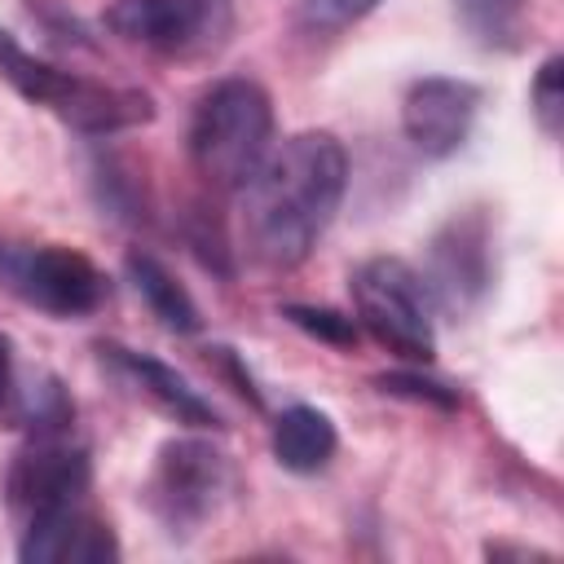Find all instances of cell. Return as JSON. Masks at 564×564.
Wrapping results in <instances>:
<instances>
[{"instance_id": "obj_1", "label": "cell", "mask_w": 564, "mask_h": 564, "mask_svg": "<svg viewBox=\"0 0 564 564\" xmlns=\"http://www.w3.org/2000/svg\"><path fill=\"white\" fill-rule=\"evenodd\" d=\"M242 194V238L264 269H295L313 256L348 194V154L335 132L308 128L264 154Z\"/></svg>"}, {"instance_id": "obj_2", "label": "cell", "mask_w": 564, "mask_h": 564, "mask_svg": "<svg viewBox=\"0 0 564 564\" xmlns=\"http://www.w3.org/2000/svg\"><path fill=\"white\" fill-rule=\"evenodd\" d=\"M273 97L264 84L247 75L216 79L189 119V163L203 185L234 194L251 181V172L273 150Z\"/></svg>"}, {"instance_id": "obj_3", "label": "cell", "mask_w": 564, "mask_h": 564, "mask_svg": "<svg viewBox=\"0 0 564 564\" xmlns=\"http://www.w3.org/2000/svg\"><path fill=\"white\" fill-rule=\"evenodd\" d=\"M0 79L18 97H26L31 106L48 110L53 119H62L66 128L84 137H115V132H132L154 119V97L145 88L62 70L35 57L31 48H22L9 31H0Z\"/></svg>"}, {"instance_id": "obj_4", "label": "cell", "mask_w": 564, "mask_h": 564, "mask_svg": "<svg viewBox=\"0 0 564 564\" xmlns=\"http://www.w3.org/2000/svg\"><path fill=\"white\" fill-rule=\"evenodd\" d=\"M229 454L207 436H167L141 480V502L163 538H194L229 498Z\"/></svg>"}, {"instance_id": "obj_5", "label": "cell", "mask_w": 564, "mask_h": 564, "mask_svg": "<svg viewBox=\"0 0 564 564\" xmlns=\"http://www.w3.org/2000/svg\"><path fill=\"white\" fill-rule=\"evenodd\" d=\"M352 317L357 326L410 366H427L436 357V304L423 278L397 256H370L348 273Z\"/></svg>"}, {"instance_id": "obj_6", "label": "cell", "mask_w": 564, "mask_h": 564, "mask_svg": "<svg viewBox=\"0 0 564 564\" xmlns=\"http://www.w3.org/2000/svg\"><path fill=\"white\" fill-rule=\"evenodd\" d=\"M0 291L57 317H88L110 300V278L75 247L0 234Z\"/></svg>"}, {"instance_id": "obj_7", "label": "cell", "mask_w": 564, "mask_h": 564, "mask_svg": "<svg viewBox=\"0 0 564 564\" xmlns=\"http://www.w3.org/2000/svg\"><path fill=\"white\" fill-rule=\"evenodd\" d=\"M88 494H93V454L75 436V423L26 427V441L18 445L4 476V498L13 520L26 524L70 502H88Z\"/></svg>"}, {"instance_id": "obj_8", "label": "cell", "mask_w": 564, "mask_h": 564, "mask_svg": "<svg viewBox=\"0 0 564 564\" xmlns=\"http://www.w3.org/2000/svg\"><path fill=\"white\" fill-rule=\"evenodd\" d=\"M101 22L128 44L167 57H207L234 31V0H115Z\"/></svg>"}, {"instance_id": "obj_9", "label": "cell", "mask_w": 564, "mask_h": 564, "mask_svg": "<svg viewBox=\"0 0 564 564\" xmlns=\"http://www.w3.org/2000/svg\"><path fill=\"white\" fill-rule=\"evenodd\" d=\"M432 304L463 317L485 304L494 286V229L485 207L454 212L427 242V269L419 273Z\"/></svg>"}, {"instance_id": "obj_10", "label": "cell", "mask_w": 564, "mask_h": 564, "mask_svg": "<svg viewBox=\"0 0 564 564\" xmlns=\"http://www.w3.org/2000/svg\"><path fill=\"white\" fill-rule=\"evenodd\" d=\"M480 84L458 79V75H423L414 84H405L401 93V132L410 141L414 154H423L427 163H445L454 159L480 115Z\"/></svg>"}, {"instance_id": "obj_11", "label": "cell", "mask_w": 564, "mask_h": 564, "mask_svg": "<svg viewBox=\"0 0 564 564\" xmlns=\"http://www.w3.org/2000/svg\"><path fill=\"white\" fill-rule=\"evenodd\" d=\"M123 555L115 529L93 511V502H70L62 511L35 516L18 533L22 564H115Z\"/></svg>"}, {"instance_id": "obj_12", "label": "cell", "mask_w": 564, "mask_h": 564, "mask_svg": "<svg viewBox=\"0 0 564 564\" xmlns=\"http://www.w3.org/2000/svg\"><path fill=\"white\" fill-rule=\"evenodd\" d=\"M97 357H101V366L110 370V375H119L132 392H141L145 401H154L167 419H176V423H185V427H225V419H220V410L181 375V370H172L167 361H159V357H150V352H137V348H128V344H115V339H101L97 344Z\"/></svg>"}, {"instance_id": "obj_13", "label": "cell", "mask_w": 564, "mask_h": 564, "mask_svg": "<svg viewBox=\"0 0 564 564\" xmlns=\"http://www.w3.org/2000/svg\"><path fill=\"white\" fill-rule=\"evenodd\" d=\"M269 449L278 458L282 471L291 476H317L330 467L335 449H339V427L326 410L317 405H286L282 414H273V427H269Z\"/></svg>"}, {"instance_id": "obj_14", "label": "cell", "mask_w": 564, "mask_h": 564, "mask_svg": "<svg viewBox=\"0 0 564 564\" xmlns=\"http://www.w3.org/2000/svg\"><path fill=\"white\" fill-rule=\"evenodd\" d=\"M123 278L132 282V291L141 295V304L154 313V322L172 335H198L203 330V308L198 300L185 291V282L145 247H132L123 256Z\"/></svg>"}, {"instance_id": "obj_15", "label": "cell", "mask_w": 564, "mask_h": 564, "mask_svg": "<svg viewBox=\"0 0 564 564\" xmlns=\"http://www.w3.org/2000/svg\"><path fill=\"white\" fill-rule=\"evenodd\" d=\"M454 18L471 44L489 53H516L529 35V0H454Z\"/></svg>"}, {"instance_id": "obj_16", "label": "cell", "mask_w": 564, "mask_h": 564, "mask_svg": "<svg viewBox=\"0 0 564 564\" xmlns=\"http://www.w3.org/2000/svg\"><path fill=\"white\" fill-rule=\"evenodd\" d=\"M295 330H304L308 339L317 344H330L339 352H352L361 344V326L352 313H339V308H326V304H282L278 308Z\"/></svg>"}, {"instance_id": "obj_17", "label": "cell", "mask_w": 564, "mask_h": 564, "mask_svg": "<svg viewBox=\"0 0 564 564\" xmlns=\"http://www.w3.org/2000/svg\"><path fill=\"white\" fill-rule=\"evenodd\" d=\"M529 110H533L538 128L555 141L560 128H564V57H560V53L542 57V66L533 70V84H529Z\"/></svg>"}, {"instance_id": "obj_18", "label": "cell", "mask_w": 564, "mask_h": 564, "mask_svg": "<svg viewBox=\"0 0 564 564\" xmlns=\"http://www.w3.org/2000/svg\"><path fill=\"white\" fill-rule=\"evenodd\" d=\"M375 388L383 397H401V401H414V405H432V410H458V388L423 375V370H388V375H375Z\"/></svg>"}, {"instance_id": "obj_19", "label": "cell", "mask_w": 564, "mask_h": 564, "mask_svg": "<svg viewBox=\"0 0 564 564\" xmlns=\"http://www.w3.org/2000/svg\"><path fill=\"white\" fill-rule=\"evenodd\" d=\"M383 0H295V22L313 35H335L366 13H375Z\"/></svg>"}, {"instance_id": "obj_20", "label": "cell", "mask_w": 564, "mask_h": 564, "mask_svg": "<svg viewBox=\"0 0 564 564\" xmlns=\"http://www.w3.org/2000/svg\"><path fill=\"white\" fill-rule=\"evenodd\" d=\"M185 242L198 251V260L207 264V269H216V273H234L229 269V242H225V234H220V225L207 216V207H194V216H189V225H185Z\"/></svg>"}, {"instance_id": "obj_21", "label": "cell", "mask_w": 564, "mask_h": 564, "mask_svg": "<svg viewBox=\"0 0 564 564\" xmlns=\"http://www.w3.org/2000/svg\"><path fill=\"white\" fill-rule=\"evenodd\" d=\"M22 405V379H18V352L9 330H0V427H18Z\"/></svg>"}, {"instance_id": "obj_22", "label": "cell", "mask_w": 564, "mask_h": 564, "mask_svg": "<svg viewBox=\"0 0 564 564\" xmlns=\"http://www.w3.org/2000/svg\"><path fill=\"white\" fill-rule=\"evenodd\" d=\"M207 352H212V361H216V366L225 370V379L234 383V392H238V397H247V401H251V405L260 410V405H264V397H260V388L251 383V375L242 370L238 352H234V348H225V344H216V348H207Z\"/></svg>"}, {"instance_id": "obj_23", "label": "cell", "mask_w": 564, "mask_h": 564, "mask_svg": "<svg viewBox=\"0 0 564 564\" xmlns=\"http://www.w3.org/2000/svg\"><path fill=\"white\" fill-rule=\"evenodd\" d=\"M485 555L489 560H507V555H516V560H546V551H533V546H498V542H489Z\"/></svg>"}]
</instances>
